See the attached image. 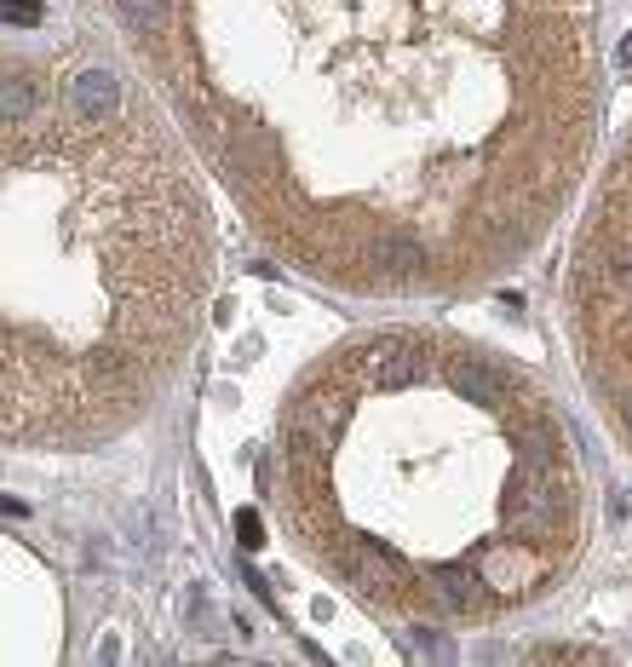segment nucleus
<instances>
[{
    "label": "nucleus",
    "mask_w": 632,
    "mask_h": 667,
    "mask_svg": "<svg viewBox=\"0 0 632 667\" xmlns=\"http://www.w3.org/2000/svg\"><path fill=\"white\" fill-rule=\"evenodd\" d=\"M369 357H374V386L380 392H402V386H420V380L437 374L432 351H420V346H380Z\"/></svg>",
    "instance_id": "obj_1"
},
{
    "label": "nucleus",
    "mask_w": 632,
    "mask_h": 667,
    "mask_svg": "<svg viewBox=\"0 0 632 667\" xmlns=\"http://www.w3.org/2000/svg\"><path fill=\"white\" fill-rule=\"evenodd\" d=\"M70 110L80 121H110V115H121V81L110 70H80V75H70Z\"/></svg>",
    "instance_id": "obj_2"
},
{
    "label": "nucleus",
    "mask_w": 632,
    "mask_h": 667,
    "mask_svg": "<svg viewBox=\"0 0 632 667\" xmlns=\"http://www.w3.org/2000/svg\"><path fill=\"white\" fill-rule=\"evenodd\" d=\"M483 588H488V581L472 570V564H443V570L432 576V593L443 598V610H478Z\"/></svg>",
    "instance_id": "obj_3"
},
{
    "label": "nucleus",
    "mask_w": 632,
    "mask_h": 667,
    "mask_svg": "<svg viewBox=\"0 0 632 667\" xmlns=\"http://www.w3.org/2000/svg\"><path fill=\"white\" fill-rule=\"evenodd\" d=\"M448 386H455L466 403H495L500 397V380H495V369L488 362H448Z\"/></svg>",
    "instance_id": "obj_4"
},
{
    "label": "nucleus",
    "mask_w": 632,
    "mask_h": 667,
    "mask_svg": "<svg viewBox=\"0 0 632 667\" xmlns=\"http://www.w3.org/2000/svg\"><path fill=\"white\" fill-rule=\"evenodd\" d=\"M121 535H127V547H133L138 558L156 553V512L145 507V501H133V507L121 512Z\"/></svg>",
    "instance_id": "obj_5"
},
{
    "label": "nucleus",
    "mask_w": 632,
    "mask_h": 667,
    "mask_svg": "<svg viewBox=\"0 0 632 667\" xmlns=\"http://www.w3.org/2000/svg\"><path fill=\"white\" fill-rule=\"evenodd\" d=\"M35 110V87H29V75L24 70H7V127H24Z\"/></svg>",
    "instance_id": "obj_6"
},
{
    "label": "nucleus",
    "mask_w": 632,
    "mask_h": 667,
    "mask_svg": "<svg viewBox=\"0 0 632 667\" xmlns=\"http://www.w3.org/2000/svg\"><path fill=\"white\" fill-rule=\"evenodd\" d=\"M374 259H380V271H397V276H414L420 271V248H414V242H402V236L380 242Z\"/></svg>",
    "instance_id": "obj_7"
},
{
    "label": "nucleus",
    "mask_w": 632,
    "mask_h": 667,
    "mask_svg": "<svg viewBox=\"0 0 632 667\" xmlns=\"http://www.w3.org/2000/svg\"><path fill=\"white\" fill-rule=\"evenodd\" d=\"M604 282H609V294H621L627 306H632V242L609 248V259H604Z\"/></svg>",
    "instance_id": "obj_8"
},
{
    "label": "nucleus",
    "mask_w": 632,
    "mask_h": 667,
    "mask_svg": "<svg viewBox=\"0 0 632 667\" xmlns=\"http://www.w3.org/2000/svg\"><path fill=\"white\" fill-rule=\"evenodd\" d=\"M115 7H121V17H127V24L133 29H161V17H168V0H115Z\"/></svg>",
    "instance_id": "obj_9"
},
{
    "label": "nucleus",
    "mask_w": 632,
    "mask_h": 667,
    "mask_svg": "<svg viewBox=\"0 0 632 667\" xmlns=\"http://www.w3.org/2000/svg\"><path fill=\"white\" fill-rule=\"evenodd\" d=\"M409 644H414L420 656H432V662H448V656H455V644H448L443 633H432V628H409Z\"/></svg>",
    "instance_id": "obj_10"
},
{
    "label": "nucleus",
    "mask_w": 632,
    "mask_h": 667,
    "mask_svg": "<svg viewBox=\"0 0 632 667\" xmlns=\"http://www.w3.org/2000/svg\"><path fill=\"white\" fill-rule=\"evenodd\" d=\"M185 616H190L196 633H208V588H201V581H190V588H185Z\"/></svg>",
    "instance_id": "obj_11"
},
{
    "label": "nucleus",
    "mask_w": 632,
    "mask_h": 667,
    "mask_svg": "<svg viewBox=\"0 0 632 667\" xmlns=\"http://www.w3.org/2000/svg\"><path fill=\"white\" fill-rule=\"evenodd\" d=\"M236 535H241V547H259V541H264V523H259V512H253V507H241V512H236Z\"/></svg>",
    "instance_id": "obj_12"
},
{
    "label": "nucleus",
    "mask_w": 632,
    "mask_h": 667,
    "mask_svg": "<svg viewBox=\"0 0 632 667\" xmlns=\"http://www.w3.org/2000/svg\"><path fill=\"white\" fill-rule=\"evenodd\" d=\"M35 17H40V0H7V24L12 29H29Z\"/></svg>",
    "instance_id": "obj_13"
},
{
    "label": "nucleus",
    "mask_w": 632,
    "mask_h": 667,
    "mask_svg": "<svg viewBox=\"0 0 632 667\" xmlns=\"http://www.w3.org/2000/svg\"><path fill=\"white\" fill-rule=\"evenodd\" d=\"M98 662H121V639L104 633V644H98Z\"/></svg>",
    "instance_id": "obj_14"
},
{
    "label": "nucleus",
    "mask_w": 632,
    "mask_h": 667,
    "mask_svg": "<svg viewBox=\"0 0 632 667\" xmlns=\"http://www.w3.org/2000/svg\"><path fill=\"white\" fill-rule=\"evenodd\" d=\"M621 420H627V427H632V392L621 397Z\"/></svg>",
    "instance_id": "obj_15"
},
{
    "label": "nucleus",
    "mask_w": 632,
    "mask_h": 667,
    "mask_svg": "<svg viewBox=\"0 0 632 667\" xmlns=\"http://www.w3.org/2000/svg\"><path fill=\"white\" fill-rule=\"evenodd\" d=\"M621 58H627V64H632V40H627V47H621Z\"/></svg>",
    "instance_id": "obj_16"
}]
</instances>
